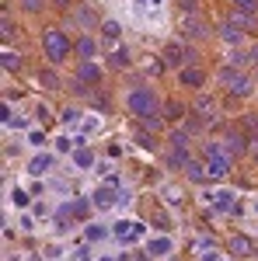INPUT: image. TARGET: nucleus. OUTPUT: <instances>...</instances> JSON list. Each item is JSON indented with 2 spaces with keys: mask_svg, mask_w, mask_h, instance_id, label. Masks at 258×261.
Segmentation results:
<instances>
[{
  "mask_svg": "<svg viewBox=\"0 0 258 261\" xmlns=\"http://www.w3.org/2000/svg\"><path fill=\"white\" fill-rule=\"evenodd\" d=\"M255 213H258V202H255Z\"/></svg>",
  "mask_w": 258,
  "mask_h": 261,
  "instance_id": "nucleus-43",
  "label": "nucleus"
},
{
  "mask_svg": "<svg viewBox=\"0 0 258 261\" xmlns=\"http://www.w3.org/2000/svg\"><path fill=\"white\" fill-rule=\"evenodd\" d=\"M227 87H230V94H234V98H251V94H255V77L241 70V73L227 84Z\"/></svg>",
  "mask_w": 258,
  "mask_h": 261,
  "instance_id": "nucleus-7",
  "label": "nucleus"
},
{
  "mask_svg": "<svg viewBox=\"0 0 258 261\" xmlns=\"http://www.w3.org/2000/svg\"><path fill=\"white\" fill-rule=\"evenodd\" d=\"M35 119H39V122H49V119H53V112H49L45 105H39V108H35Z\"/></svg>",
  "mask_w": 258,
  "mask_h": 261,
  "instance_id": "nucleus-38",
  "label": "nucleus"
},
{
  "mask_svg": "<svg viewBox=\"0 0 258 261\" xmlns=\"http://www.w3.org/2000/svg\"><path fill=\"white\" fill-rule=\"evenodd\" d=\"M18 7L25 14H42L45 11V0H18Z\"/></svg>",
  "mask_w": 258,
  "mask_h": 261,
  "instance_id": "nucleus-27",
  "label": "nucleus"
},
{
  "mask_svg": "<svg viewBox=\"0 0 258 261\" xmlns=\"http://www.w3.org/2000/svg\"><path fill=\"white\" fill-rule=\"evenodd\" d=\"M74 18H77V24H84V28H91V24H95V14H91V7H77V14H74Z\"/></svg>",
  "mask_w": 258,
  "mask_h": 261,
  "instance_id": "nucleus-31",
  "label": "nucleus"
},
{
  "mask_svg": "<svg viewBox=\"0 0 258 261\" xmlns=\"http://www.w3.org/2000/svg\"><path fill=\"white\" fill-rule=\"evenodd\" d=\"M98 32H101V39H105V42H115L122 35V24H119V21H112V18H105Z\"/></svg>",
  "mask_w": 258,
  "mask_h": 261,
  "instance_id": "nucleus-20",
  "label": "nucleus"
},
{
  "mask_svg": "<svg viewBox=\"0 0 258 261\" xmlns=\"http://www.w3.org/2000/svg\"><path fill=\"white\" fill-rule=\"evenodd\" d=\"M49 167H53V153H35V157L28 161V174L39 178V174H45Z\"/></svg>",
  "mask_w": 258,
  "mask_h": 261,
  "instance_id": "nucleus-15",
  "label": "nucleus"
},
{
  "mask_svg": "<svg viewBox=\"0 0 258 261\" xmlns=\"http://www.w3.org/2000/svg\"><path fill=\"white\" fill-rule=\"evenodd\" d=\"M60 122H63V125H66V129H77L80 122H84V112H80V108H63Z\"/></svg>",
  "mask_w": 258,
  "mask_h": 261,
  "instance_id": "nucleus-21",
  "label": "nucleus"
},
{
  "mask_svg": "<svg viewBox=\"0 0 258 261\" xmlns=\"http://www.w3.org/2000/svg\"><path fill=\"white\" fill-rule=\"evenodd\" d=\"M105 237H112V230L105 226V223H87V241H105Z\"/></svg>",
  "mask_w": 258,
  "mask_h": 261,
  "instance_id": "nucleus-24",
  "label": "nucleus"
},
{
  "mask_svg": "<svg viewBox=\"0 0 258 261\" xmlns=\"http://www.w3.org/2000/svg\"><path fill=\"white\" fill-rule=\"evenodd\" d=\"M39 84L49 87V91H56V87H60V77H56L53 70H39Z\"/></svg>",
  "mask_w": 258,
  "mask_h": 261,
  "instance_id": "nucleus-28",
  "label": "nucleus"
},
{
  "mask_svg": "<svg viewBox=\"0 0 258 261\" xmlns=\"http://www.w3.org/2000/svg\"><path fill=\"white\" fill-rule=\"evenodd\" d=\"M241 133H244V136H258V112L241 115Z\"/></svg>",
  "mask_w": 258,
  "mask_h": 261,
  "instance_id": "nucleus-22",
  "label": "nucleus"
},
{
  "mask_svg": "<svg viewBox=\"0 0 258 261\" xmlns=\"http://www.w3.org/2000/svg\"><path fill=\"white\" fill-rule=\"evenodd\" d=\"M42 49H45V56H49L53 66H60V63H66L74 42H70V35H66L63 28H45V32H42Z\"/></svg>",
  "mask_w": 258,
  "mask_h": 261,
  "instance_id": "nucleus-2",
  "label": "nucleus"
},
{
  "mask_svg": "<svg viewBox=\"0 0 258 261\" xmlns=\"http://www.w3.org/2000/svg\"><path fill=\"white\" fill-rule=\"evenodd\" d=\"M74 49H77L80 63H91L98 56V39H95V35H80V39L74 42Z\"/></svg>",
  "mask_w": 258,
  "mask_h": 261,
  "instance_id": "nucleus-9",
  "label": "nucleus"
},
{
  "mask_svg": "<svg viewBox=\"0 0 258 261\" xmlns=\"http://www.w3.org/2000/svg\"><path fill=\"white\" fill-rule=\"evenodd\" d=\"M108 66H115V70H126V66H129V49H115V53L108 56Z\"/></svg>",
  "mask_w": 258,
  "mask_h": 261,
  "instance_id": "nucleus-25",
  "label": "nucleus"
},
{
  "mask_svg": "<svg viewBox=\"0 0 258 261\" xmlns=\"http://www.w3.org/2000/svg\"><path fill=\"white\" fill-rule=\"evenodd\" d=\"M189 143H192V133L189 129H171L168 133V146L171 150H189Z\"/></svg>",
  "mask_w": 258,
  "mask_h": 261,
  "instance_id": "nucleus-17",
  "label": "nucleus"
},
{
  "mask_svg": "<svg viewBox=\"0 0 258 261\" xmlns=\"http://www.w3.org/2000/svg\"><path fill=\"white\" fill-rule=\"evenodd\" d=\"M227 21H234L241 32H251V28H255V18H251V14H244V11H230V18H227Z\"/></svg>",
  "mask_w": 258,
  "mask_h": 261,
  "instance_id": "nucleus-23",
  "label": "nucleus"
},
{
  "mask_svg": "<svg viewBox=\"0 0 258 261\" xmlns=\"http://www.w3.org/2000/svg\"><path fill=\"white\" fill-rule=\"evenodd\" d=\"M53 4H56L60 11H66V7H70V0H53Z\"/></svg>",
  "mask_w": 258,
  "mask_h": 261,
  "instance_id": "nucleus-40",
  "label": "nucleus"
},
{
  "mask_svg": "<svg viewBox=\"0 0 258 261\" xmlns=\"http://www.w3.org/2000/svg\"><path fill=\"white\" fill-rule=\"evenodd\" d=\"M178 81L185 84V87H202V81H206V70H199V66H185L178 73Z\"/></svg>",
  "mask_w": 258,
  "mask_h": 261,
  "instance_id": "nucleus-16",
  "label": "nucleus"
},
{
  "mask_svg": "<svg viewBox=\"0 0 258 261\" xmlns=\"http://www.w3.org/2000/svg\"><path fill=\"white\" fill-rule=\"evenodd\" d=\"M91 202H95V209H115V205H122V192L115 188V185H101V188H95V195H91Z\"/></svg>",
  "mask_w": 258,
  "mask_h": 261,
  "instance_id": "nucleus-6",
  "label": "nucleus"
},
{
  "mask_svg": "<svg viewBox=\"0 0 258 261\" xmlns=\"http://www.w3.org/2000/svg\"><path fill=\"white\" fill-rule=\"evenodd\" d=\"M234 11H244V14L258 18V0H234Z\"/></svg>",
  "mask_w": 258,
  "mask_h": 261,
  "instance_id": "nucleus-30",
  "label": "nucleus"
},
{
  "mask_svg": "<svg viewBox=\"0 0 258 261\" xmlns=\"http://www.w3.org/2000/svg\"><path fill=\"white\" fill-rule=\"evenodd\" d=\"M164 115H168V119H181V115H185V105H181V101H168Z\"/></svg>",
  "mask_w": 258,
  "mask_h": 261,
  "instance_id": "nucleus-33",
  "label": "nucleus"
},
{
  "mask_svg": "<svg viewBox=\"0 0 258 261\" xmlns=\"http://www.w3.org/2000/svg\"><path fill=\"white\" fill-rule=\"evenodd\" d=\"M21 230H35V220L32 216H21Z\"/></svg>",
  "mask_w": 258,
  "mask_h": 261,
  "instance_id": "nucleus-39",
  "label": "nucleus"
},
{
  "mask_svg": "<svg viewBox=\"0 0 258 261\" xmlns=\"http://www.w3.org/2000/svg\"><path fill=\"white\" fill-rule=\"evenodd\" d=\"M11 202H14V209H25L28 205V192L25 188H11Z\"/></svg>",
  "mask_w": 258,
  "mask_h": 261,
  "instance_id": "nucleus-32",
  "label": "nucleus"
},
{
  "mask_svg": "<svg viewBox=\"0 0 258 261\" xmlns=\"http://www.w3.org/2000/svg\"><path fill=\"white\" fill-rule=\"evenodd\" d=\"M230 161H234V157L227 153V146H223V143H206V146H202V164H206V174H209V181L227 178Z\"/></svg>",
  "mask_w": 258,
  "mask_h": 261,
  "instance_id": "nucleus-3",
  "label": "nucleus"
},
{
  "mask_svg": "<svg viewBox=\"0 0 258 261\" xmlns=\"http://www.w3.org/2000/svg\"><path fill=\"white\" fill-rule=\"evenodd\" d=\"M223 146H227V153H230V157H241V153L248 150V136H244L241 129H227V136H223Z\"/></svg>",
  "mask_w": 258,
  "mask_h": 261,
  "instance_id": "nucleus-8",
  "label": "nucleus"
},
{
  "mask_svg": "<svg viewBox=\"0 0 258 261\" xmlns=\"http://www.w3.org/2000/svg\"><path fill=\"white\" fill-rule=\"evenodd\" d=\"M4 70H7V73H18V70H21V56H18V53L4 49Z\"/></svg>",
  "mask_w": 258,
  "mask_h": 261,
  "instance_id": "nucleus-26",
  "label": "nucleus"
},
{
  "mask_svg": "<svg viewBox=\"0 0 258 261\" xmlns=\"http://www.w3.org/2000/svg\"><path fill=\"white\" fill-rule=\"evenodd\" d=\"M136 143H139V146H147V150H157V143L150 140L147 133H136Z\"/></svg>",
  "mask_w": 258,
  "mask_h": 261,
  "instance_id": "nucleus-36",
  "label": "nucleus"
},
{
  "mask_svg": "<svg viewBox=\"0 0 258 261\" xmlns=\"http://www.w3.org/2000/svg\"><path fill=\"white\" fill-rule=\"evenodd\" d=\"M181 174L192 181V185H206V181H209V174H206V164H202V161H189L185 167H181Z\"/></svg>",
  "mask_w": 258,
  "mask_h": 261,
  "instance_id": "nucleus-12",
  "label": "nucleus"
},
{
  "mask_svg": "<svg viewBox=\"0 0 258 261\" xmlns=\"http://www.w3.org/2000/svg\"><path fill=\"white\" fill-rule=\"evenodd\" d=\"M164 199H168V202H178L181 199V188H178V185H164Z\"/></svg>",
  "mask_w": 258,
  "mask_h": 261,
  "instance_id": "nucleus-35",
  "label": "nucleus"
},
{
  "mask_svg": "<svg viewBox=\"0 0 258 261\" xmlns=\"http://www.w3.org/2000/svg\"><path fill=\"white\" fill-rule=\"evenodd\" d=\"M74 164H77L80 171H87V167H95V150H87V146H77V150H74Z\"/></svg>",
  "mask_w": 258,
  "mask_h": 261,
  "instance_id": "nucleus-19",
  "label": "nucleus"
},
{
  "mask_svg": "<svg viewBox=\"0 0 258 261\" xmlns=\"http://www.w3.org/2000/svg\"><path fill=\"white\" fill-rule=\"evenodd\" d=\"M98 261H115V258H108V254H105V258H98Z\"/></svg>",
  "mask_w": 258,
  "mask_h": 261,
  "instance_id": "nucleus-41",
  "label": "nucleus"
},
{
  "mask_svg": "<svg viewBox=\"0 0 258 261\" xmlns=\"http://www.w3.org/2000/svg\"><path fill=\"white\" fill-rule=\"evenodd\" d=\"M56 150H60V153H74V143L66 140V136H60V140H56Z\"/></svg>",
  "mask_w": 258,
  "mask_h": 261,
  "instance_id": "nucleus-37",
  "label": "nucleus"
},
{
  "mask_svg": "<svg viewBox=\"0 0 258 261\" xmlns=\"http://www.w3.org/2000/svg\"><path fill=\"white\" fill-rule=\"evenodd\" d=\"M74 81H80L84 87H91V91H98L101 81H105V70H101L98 63H77V70H74Z\"/></svg>",
  "mask_w": 258,
  "mask_h": 261,
  "instance_id": "nucleus-5",
  "label": "nucleus"
},
{
  "mask_svg": "<svg viewBox=\"0 0 258 261\" xmlns=\"http://www.w3.org/2000/svg\"><path fill=\"white\" fill-rule=\"evenodd\" d=\"M230 254H238V258H251L255 254V241L251 237H244V233H238V237H230Z\"/></svg>",
  "mask_w": 258,
  "mask_h": 261,
  "instance_id": "nucleus-11",
  "label": "nucleus"
},
{
  "mask_svg": "<svg viewBox=\"0 0 258 261\" xmlns=\"http://www.w3.org/2000/svg\"><path fill=\"white\" fill-rule=\"evenodd\" d=\"M178 32H181V39H189V42H206L209 39V24L199 18V14H185L178 24Z\"/></svg>",
  "mask_w": 258,
  "mask_h": 261,
  "instance_id": "nucleus-4",
  "label": "nucleus"
},
{
  "mask_svg": "<svg viewBox=\"0 0 258 261\" xmlns=\"http://www.w3.org/2000/svg\"><path fill=\"white\" fill-rule=\"evenodd\" d=\"M255 84H258V66H255Z\"/></svg>",
  "mask_w": 258,
  "mask_h": 261,
  "instance_id": "nucleus-42",
  "label": "nucleus"
},
{
  "mask_svg": "<svg viewBox=\"0 0 258 261\" xmlns=\"http://www.w3.org/2000/svg\"><path fill=\"white\" fill-rule=\"evenodd\" d=\"M0 32H4V45L11 49V42H14V35H18V32H14V24H11V18H7V14H4V21H0Z\"/></svg>",
  "mask_w": 258,
  "mask_h": 261,
  "instance_id": "nucleus-29",
  "label": "nucleus"
},
{
  "mask_svg": "<svg viewBox=\"0 0 258 261\" xmlns=\"http://www.w3.org/2000/svg\"><path fill=\"white\" fill-rule=\"evenodd\" d=\"M217 35H220V42H227V45H241V42H244V32H241L234 21H220Z\"/></svg>",
  "mask_w": 258,
  "mask_h": 261,
  "instance_id": "nucleus-10",
  "label": "nucleus"
},
{
  "mask_svg": "<svg viewBox=\"0 0 258 261\" xmlns=\"http://www.w3.org/2000/svg\"><path fill=\"white\" fill-rule=\"evenodd\" d=\"M209 202H213L217 209H227V213H234V209H238V205H234V192H227V188L213 192V195H209Z\"/></svg>",
  "mask_w": 258,
  "mask_h": 261,
  "instance_id": "nucleus-18",
  "label": "nucleus"
},
{
  "mask_svg": "<svg viewBox=\"0 0 258 261\" xmlns=\"http://www.w3.org/2000/svg\"><path fill=\"white\" fill-rule=\"evenodd\" d=\"M91 105H95L98 112H108V98H105V91H95V94H91Z\"/></svg>",
  "mask_w": 258,
  "mask_h": 261,
  "instance_id": "nucleus-34",
  "label": "nucleus"
},
{
  "mask_svg": "<svg viewBox=\"0 0 258 261\" xmlns=\"http://www.w3.org/2000/svg\"><path fill=\"white\" fill-rule=\"evenodd\" d=\"M171 251H175L171 237H154V241H147V254H150V258H168Z\"/></svg>",
  "mask_w": 258,
  "mask_h": 261,
  "instance_id": "nucleus-13",
  "label": "nucleus"
},
{
  "mask_svg": "<svg viewBox=\"0 0 258 261\" xmlns=\"http://www.w3.org/2000/svg\"><path fill=\"white\" fill-rule=\"evenodd\" d=\"M126 108H129L139 122L164 119V115H160V94L154 87H133V91H126Z\"/></svg>",
  "mask_w": 258,
  "mask_h": 261,
  "instance_id": "nucleus-1",
  "label": "nucleus"
},
{
  "mask_svg": "<svg viewBox=\"0 0 258 261\" xmlns=\"http://www.w3.org/2000/svg\"><path fill=\"white\" fill-rule=\"evenodd\" d=\"M192 108H196V115H199L202 122H209V119H213V112H217V101L209 98V94H199Z\"/></svg>",
  "mask_w": 258,
  "mask_h": 261,
  "instance_id": "nucleus-14",
  "label": "nucleus"
}]
</instances>
